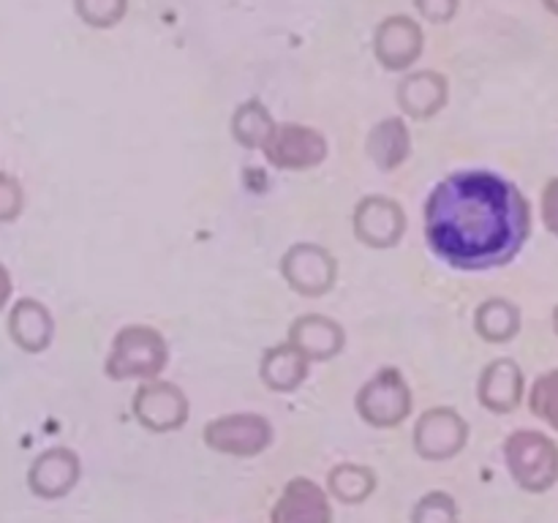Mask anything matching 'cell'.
Listing matches in <instances>:
<instances>
[{
  "label": "cell",
  "instance_id": "obj_25",
  "mask_svg": "<svg viewBox=\"0 0 558 523\" xmlns=\"http://www.w3.org/2000/svg\"><path fill=\"white\" fill-rule=\"evenodd\" d=\"M414 523H456V504L450 496H425L414 510Z\"/></svg>",
  "mask_w": 558,
  "mask_h": 523
},
{
  "label": "cell",
  "instance_id": "obj_26",
  "mask_svg": "<svg viewBox=\"0 0 558 523\" xmlns=\"http://www.w3.org/2000/svg\"><path fill=\"white\" fill-rule=\"evenodd\" d=\"M458 5L461 0H414V9L420 11V16L434 25H447V22L456 20Z\"/></svg>",
  "mask_w": 558,
  "mask_h": 523
},
{
  "label": "cell",
  "instance_id": "obj_30",
  "mask_svg": "<svg viewBox=\"0 0 558 523\" xmlns=\"http://www.w3.org/2000/svg\"><path fill=\"white\" fill-rule=\"evenodd\" d=\"M543 5L550 11V14L558 16V0H543Z\"/></svg>",
  "mask_w": 558,
  "mask_h": 523
},
{
  "label": "cell",
  "instance_id": "obj_4",
  "mask_svg": "<svg viewBox=\"0 0 558 523\" xmlns=\"http://www.w3.org/2000/svg\"><path fill=\"white\" fill-rule=\"evenodd\" d=\"M357 409L363 419L379 428L403 423L412 412V390L398 368H381L357 392Z\"/></svg>",
  "mask_w": 558,
  "mask_h": 523
},
{
  "label": "cell",
  "instance_id": "obj_2",
  "mask_svg": "<svg viewBox=\"0 0 558 523\" xmlns=\"http://www.w3.org/2000/svg\"><path fill=\"white\" fill-rule=\"evenodd\" d=\"M169 363V346L158 330L147 325H131L114 336L107 357V374L112 379H156Z\"/></svg>",
  "mask_w": 558,
  "mask_h": 523
},
{
  "label": "cell",
  "instance_id": "obj_9",
  "mask_svg": "<svg viewBox=\"0 0 558 523\" xmlns=\"http://www.w3.org/2000/svg\"><path fill=\"white\" fill-rule=\"evenodd\" d=\"M134 414L145 428L172 430L180 428L189 417V401L172 381L147 379L134 396Z\"/></svg>",
  "mask_w": 558,
  "mask_h": 523
},
{
  "label": "cell",
  "instance_id": "obj_10",
  "mask_svg": "<svg viewBox=\"0 0 558 523\" xmlns=\"http://www.w3.org/2000/svg\"><path fill=\"white\" fill-rule=\"evenodd\" d=\"M205 436L213 450L229 455H254L270 441V425L259 414H229L207 425Z\"/></svg>",
  "mask_w": 558,
  "mask_h": 523
},
{
  "label": "cell",
  "instance_id": "obj_7",
  "mask_svg": "<svg viewBox=\"0 0 558 523\" xmlns=\"http://www.w3.org/2000/svg\"><path fill=\"white\" fill-rule=\"evenodd\" d=\"M425 47V33L420 22L407 14H392L381 20L374 31V54L387 71H407L420 60Z\"/></svg>",
  "mask_w": 558,
  "mask_h": 523
},
{
  "label": "cell",
  "instance_id": "obj_1",
  "mask_svg": "<svg viewBox=\"0 0 558 523\" xmlns=\"http://www.w3.org/2000/svg\"><path fill=\"white\" fill-rule=\"evenodd\" d=\"M532 232V210L515 183L485 169L441 180L425 202L430 251L458 270L510 265Z\"/></svg>",
  "mask_w": 558,
  "mask_h": 523
},
{
  "label": "cell",
  "instance_id": "obj_8",
  "mask_svg": "<svg viewBox=\"0 0 558 523\" xmlns=\"http://www.w3.org/2000/svg\"><path fill=\"white\" fill-rule=\"evenodd\" d=\"M407 232V212L390 196H365L354 207V234L371 248H392Z\"/></svg>",
  "mask_w": 558,
  "mask_h": 523
},
{
  "label": "cell",
  "instance_id": "obj_29",
  "mask_svg": "<svg viewBox=\"0 0 558 523\" xmlns=\"http://www.w3.org/2000/svg\"><path fill=\"white\" fill-rule=\"evenodd\" d=\"M9 292H11V281H9V276H5L3 267H0V305L5 303V297H9Z\"/></svg>",
  "mask_w": 558,
  "mask_h": 523
},
{
  "label": "cell",
  "instance_id": "obj_23",
  "mask_svg": "<svg viewBox=\"0 0 558 523\" xmlns=\"http://www.w3.org/2000/svg\"><path fill=\"white\" fill-rule=\"evenodd\" d=\"M532 412L558 430V368L548 370L534 381Z\"/></svg>",
  "mask_w": 558,
  "mask_h": 523
},
{
  "label": "cell",
  "instance_id": "obj_19",
  "mask_svg": "<svg viewBox=\"0 0 558 523\" xmlns=\"http://www.w3.org/2000/svg\"><path fill=\"white\" fill-rule=\"evenodd\" d=\"M278 123L272 120L270 109L259 101V98H251V101L240 104L232 114V136L248 150H265V145L270 142V136L276 134Z\"/></svg>",
  "mask_w": 558,
  "mask_h": 523
},
{
  "label": "cell",
  "instance_id": "obj_3",
  "mask_svg": "<svg viewBox=\"0 0 558 523\" xmlns=\"http://www.w3.org/2000/svg\"><path fill=\"white\" fill-rule=\"evenodd\" d=\"M512 477L526 490H548L558 479V447L537 430H518L507 441Z\"/></svg>",
  "mask_w": 558,
  "mask_h": 523
},
{
  "label": "cell",
  "instance_id": "obj_14",
  "mask_svg": "<svg viewBox=\"0 0 558 523\" xmlns=\"http://www.w3.org/2000/svg\"><path fill=\"white\" fill-rule=\"evenodd\" d=\"M466 441V423L452 409H430L420 417L414 445L425 458H447Z\"/></svg>",
  "mask_w": 558,
  "mask_h": 523
},
{
  "label": "cell",
  "instance_id": "obj_16",
  "mask_svg": "<svg viewBox=\"0 0 558 523\" xmlns=\"http://www.w3.org/2000/svg\"><path fill=\"white\" fill-rule=\"evenodd\" d=\"M365 150L381 172L398 169L412 153V136H409L407 123L401 118H385L381 123H376L365 142Z\"/></svg>",
  "mask_w": 558,
  "mask_h": 523
},
{
  "label": "cell",
  "instance_id": "obj_22",
  "mask_svg": "<svg viewBox=\"0 0 558 523\" xmlns=\"http://www.w3.org/2000/svg\"><path fill=\"white\" fill-rule=\"evenodd\" d=\"M74 11L85 25L107 31L123 22L129 11V0H74Z\"/></svg>",
  "mask_w": 558,
  "mask_h": 523
},
{
  "label": "cell",
  "instance_id": "obj_6",
  "mask_svg": "<svg viewBox=\"0 0 558 523\" xmlns=\"http://www.w3.org/2000/svg\"><path fill=\"white\" fill-rule=\"evenodd\" d=\"M267 161L276 169L303 172L319 167L327 158V139L311 125L281 123L265 145Z\"/></svg>",
  "mask_w": 558,
  "mask_h": 523
},
{
  "label": "cell",
  "instance_id": "obj_27",
  "mask_svg": "<svg viewBox=\"0 0 558 523\" xmlns=\"http://www.w3.org/2000/svg\"><path fill=\"white\" fill-rule=\"evenodd\" d=\"M543 221L545 229L558 238V178L550 180L543 191Z\"/></svg>",
  "mask_w": 558,
  "mask_h": 523
},
{
  "label": "cell",
  "instance_id": "obj_31",
  "mask_svg": "<svg viewBox=\"0 0 558 523\" xmlns=\"http://www.w3.org/2000/svg\"><path fill=\"white\" fill-rule=\"evenodd\" d=\"M554 330H556V336H558V305H556V311H554Z\"/></svg>",
  "mask_w": 558,
  "mask_h": 523
},
{
  "label": "cell",
  "instance_id": "obj_12",
  "mask_svg": "<svg viewBox=\"0 0 558 523\" xmlns=\"http://www.w3.org/2000/svg\"><path fill=\"white\" fill-rule=\"evenodd\" d=\"M289 343H294L311 363H322V360H332L341 354L347 332L330 316L305 314L289 327Z\"/></svg>",
  "mask_w": 558,
  "mask_h": 523
},
{
  "label": "cell",
  "instance_id": "obj_21",
  "mask_svg": "<svg viewBox=\"0 0 558 523\" xmlns=\"http://www.w3.org/2000/svg\"><path fill=\"white\" fill-rule=\"evenodd\" d=\"M33 479H36L38 490H44V494H60V490L71 488V483L76 479L74 455L63 450L49 452V455H44L38 461Z\"/></svg>",
  "mask_w": 558,
  "mask_h": 523
},
{
  "label": "cell",
  "instance_id": "obj_13",
  "mask_svg": "<svg viewBox=\"0 0 558 523\" xmlns=\"http://www.w3.org/2000/svg\"><path fill=\"white\" fill-rule=\"evenodd\" d=\"M477 396L485 409L507 414L521 406L523 398V370L515 360L499 357L485 365L477 381Z\"/></svg>",
  "mask_w": 558,
  "mask_h": 523
},
{
  "label": "cell",
  "instance_id": "obj_28",
  "mask_svg": "<svg viewBox=\"0 0 558 523\" xmlns=\"http://www.w3.org/2000/svg\"><path fill=\"white\" fill-rule=\"evenodd\" d=\"M22 205V194H20V185L9 178H0V218L9 221L11 216H16Z\"/></svg>",
  "mask_w": 558,
  "mask_h": 523
},
{
  "label": "cell",
  "instance_id": "obj_15",
  "mask_svg": "<svg viewBox=\"0 0 558 523\" xmlns=\"http://www.w3.org/2000/svg\"><path fill=\"white\" fill-rule=\"evenodd\" d=\"M308 363L311 360L294 343H278V346H270L262 354L259 376L270 390L292 392L308 376Z\"/></svg>",
  "mask_w": 558,
  "mask_h": 523
},
{
  "label": "cell",
  "instance_id": "obj_11",
  "mask_svg": "<svg viewBox=\"0 0 558 523\" xmlns=\"http://www.w3.org/2000/svg\"><path fill=\"white\" fill-rule=\"evenodd\" d=\"M447 96H450L447 76L430 69L412 71L398 85V107L414 120H428L439 114L445 109Z\"/></svg>",
  "mask_w": 558,
  "mask_h": 523
},
{
  "label": "cell",
  "instance_id": "obj_17",
  "mask_svg": "<svg viewBox=\"0 0 558 523\" xmlns=\"http://www.w3.org/2000/svg\"><path fill=\"white\" fill-rule=\"evenodd\" d=\"M330 510H327L325 494L308 479H294L287 488L283 499L278 501L272 523H327Z\"/></svg>",
  "mask_w": 558,
  "mask_h": 523
},
{
  "label": "cell",
  "instance_id": "obj_5",
  "mask_svg": "<svg viewBox=\"0 0 558 523\" xmlns=\"http://www.w3.org/2000/svg\"><path fill=\"white\" fill-rule=\"evenodd\" d=\"M281 276L303 297H322L332 289L338 265L327 248L316 243H298L283 254Z\"/></svg>",
  "mask_w": 558,
  "mask_h": 523
},
{
  "label": "cell",
  "instance_id": "obj_20",
  "mask_svg": "<svg viewBox=\"0 0 558 523\" xmlns=\"http://www.w3.org/2000/svg\"><path fill=\"white\" fill-rule=\"evenodd\" d=\"M474 327L488 343H507L521 332V311L510 300H485L474 314Z\"/></svg>",
  "mask_w": 558,
  "mask_h": 523
},
{
  "label": "cell",
  "instance_id": "obj_24",
  "mask_svg": "<svg viewBox=\"0 0 558 523\" xmlns=\"http://www.w3.org/2000/svg\"><path fill=\"white\" fill-rule=\"evenodd\" d=\"M371 488H374V474L365 469L343 466L332 474V490L338 494V499L360 501L365 494H371Z\"/></svg>",
  "mask_w": 558,
  "mask_h": 523
},
{
  "label": "cell",
  "instance_id": "obj_18",
  "mask_svg": "<svg viewBox=\"0 0 558 523\" xmlns=\"http://www.w3.org/2000/svg\"><path fill=\"white\" fill-rule=\"evenodd\" d=\"M52 316L36 300H22L11 314V336L25 352H41L52 341Z\"/></svg>",
  "mask_w": 558,
  "mask_h": 523
}]
</instances>
